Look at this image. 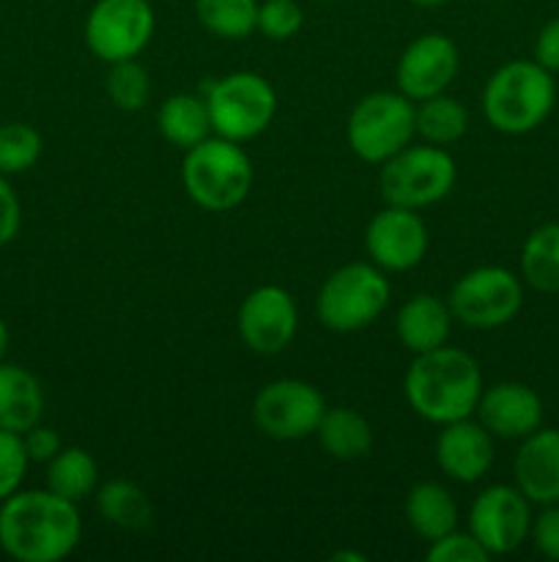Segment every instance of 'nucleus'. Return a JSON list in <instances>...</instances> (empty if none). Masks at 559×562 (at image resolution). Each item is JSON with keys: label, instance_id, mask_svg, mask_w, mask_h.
I'll list each match as a JSON object with an SVG mask.
<instances>
[{"label": "nucleus", "instance_id": "f257e3e1", "mask_svg": "<svg viewBox=\"0 0 559 562\" xmlns=\"http://www.w3.org/2000/svg\"><path fill=\"white\" fill-rule=\"evenodd\" d=\"M82 541L77 503L49 488L14 492L0 503V549L16 562H60Z\"/></svg>", "mask_w": 559, "mask_h": 562}, {"label": "nucleus", "instance_id": "f03ea898", "mask_svg": "<svg viewBox=\"0 0 559 562\" xmlns=\"http://www.w3.org/2000/svg\"><path fill=\"white\" fill-rule=\"evenodd\" d=\"M403 395L422 420L436 426L464 420L475 415L482 395V371L469 351L438 346L414 357L406 371Z\"/></svg>", "mask_w": 559, "mask_h": 562}, {"label": "nucleus", "instance_id": "7ed1b4c3", "mask_svg": "<svg viewBox=\"0 0 559 562\" xmlns=\"http://www.w3.org/2000/svg\"><path fill=\"white\" fill-rule=\"evenodd\" d=\"M557 82L535 58L510 60L482 88V115L502 135H526L551 115Z\"/></svg>", "mask_w": 559, "mask_h": 562}, {"label": "nucleus", "instance_id": "20e7f679", "mask_svg": "<svg viewBox=\"0 0 559 562\" xmlns=\"http://www.w3.org/2000/svg\"><path fill=\"white\" fill-rule=\"evenodd\" d=\"M181 184L195 206L206 212H230L250 195L252 162L239 143L212 135L186 148Z\"/></svg>", "mask_w": 559, "mask_h": 562}, {"label": "nucleus", "instance_id": "39448f33", "mask_svg": "<svg viewBox=\"0 0 559 562\" xmlns=\"http://www.w3.org/2000/svg\"><path fill=\"white\" fill-rule=\"evenodd\" d=\"M389 280L376 263L354 261L334 269L316 296V316L332 333H360L389 305Z\"/></svg>", "mask_w": 559, "mask_h": 562}, {"label": "nucleus", "instance_id": "423d86ee", "mask_svg": "<svg viewBox=\"0 0 559 562\" xmlns=\"http://www.w3.org/2000/svg\"><path fill=\"white\" fill-rule=\"evenodd\" d=\"M417 135V104L400 91L367 93L351 110L345 137L362 162L384 165Z\"/></svg>", "mask_w": 559, "mask_h": 562}, {"label": "nucleus", "instance_id": "0eeeda50", "mask_svg": "<svg viewBox=\"0 0 559 562\" xmlns=\"http://www.w3.org/2000/svg\"><path fill=\"white\" fill-rule=\"evenodd\" d=\"M458 179L455 159L444 146H406L381 165L378 187L389 206L425 209L444 201Z\"/></svg>", "mask_w": 559, "mask_h": 562}, {"label": "nucleus", "instance_id": "6e6552de", "mask_svg": "<svg viewBox=\"0 0 559 562\" xmlns=\"http://www.w3.org/2000/svg\"><path fill=\"white\" fill-rule=\"evenodd\" d=\"M214 135L244 143L266 132L277 113V93L255 71H230L206 91Z\"/></svg>", "mask_w": 559, "mask_h": 562}, {"label": "nucleus", "instance_id": "1a4fd4ad", "mask_svg": "<svg viewBox=\"0 0 559 562\" xmlns=\"http://www.w3.org/2000/svg\"><path fill=\"white\" fill-rule=\"evenodd\" d=\"M455 322L469 329H499L513 322L524 305L518 274L504 267H477L460 274L447 296Z\"/></svg>", "mask_w": 559, "mask_h": 562}, {"label": "nucleus", "instance_id": "9d476101", "mask_svg": "<svg viewBox=\"0 0 559 562\" xmlns=\"http://www.w3.org/2000/svg\"><path fill=\"white\" fill-rule=\"evenodd\" d=\"M327 412V401L301 379H274L258 390L252 401V420L258 431L277 442L316 437V428Z\"/></svg>", "mask_w": 559, "mask_h": 562}, {"label": "nucleus", "instance_id": "9b49d317", "mask_svg": "<svg viewBox=\"0 0 559 562\" xmlns=\"http://www.w3.org/2000/svg\"><path fill=\"white\" fill-rule=\"evenodd\" d=\"M157 16L148 0H96L85 16V44L99 60L137 58L148 47Z\"/></svg>", "mask_w": 559, "mask_h": 562}, {"label": "nucleus", "instance_id": "f8f14e48", "mask_svg": "<svg viewBox=\"0 0 559 562\" xmlns=\"http://www.w3.org/2000/svg\"><path fill=\"white\" fill-rule=\"evenodd\" d=\"M532 503L518 486L482 488L469 508V532L491 554H510L529 538Z\"/></svg>", "mask_w": 559, "mask_h": 562}, {"label": "nucleus", "instance_id": "ddd939ff", "mask_svg": "<svg viewBox=\"0 0 559 562\" xmlns=\"http://www.w3.org/2000/svg\"><path fill=\"white\" fill-rule=\"evenodd\" d=\"M241 340L255 355H280L288 349L299 329V311L294 296L280 285H258L244 296L236 316Z\"/></svg>", "mask_w": 559, "mask_h": 562}, {"label": "nucleus", "instance_id": "4468645a", "mask_svg": "<svg viewBox=\"0 0 559 562\" xmlns=\"http://www.w3.org/2000/svg\"><path fill=\"white\" fill-rule=\"evenodd\" d=\"M365 247L370 261L384 272H409L425 258L427 228L417 209H381L365 228Z\"/></svg>", "mask_w": 559, "mask_h": 562}, {"label": "nucleus", "instance_id": "2eb2a0df", "mask_svg": "<svg viewBox=\"0 0 559 562\" xmlns=\"http://www.w3.org/2000/svg\"><path fill=\"white\" fill-rule=\"evenodd\" d=\"M458 69L460 55L453 38L444 33H422L403 49L395 77L400 93H406L411 102H422L447 91Z\"/></svg>", "mask_w": 559, "mask_h": 562}, {"label": "nucleus", "instance_id": "dca6fc26", "mask_svg": "<svg viewBox=\"0 0 559 562\" xmlns=\"http://www.w3.org/2000/svg\"><path fill=\"white\" fill-rule=\"evenodd\" d=\"M477 420L491 431L493 439H524L543 426V401L529 384L499 382L482 387L475 409Z\"/></svg>", "mask_w": 559, "mask_h": 562}, {"label": "nucleus", "instance_id": "f3484780", "mask_svg": "<svg viewBox=\"0 0 559 562\" xmlns=\"http://www.w3.org/2000/svg\"><path fill=\"white\" fill-rule=\"evenodd\" d=\"M438 470L455 483H477L488 475L493 464V437L480 420L444 423L436 437Z\"/></svg>", "mask_w": 559, "mask_h": 562}, {"label": "nucleus", "instance_id": "a211bd4d", "mask_svg": "<svg viewBox=\"0 0 559 562\" xmlns=\"http://www.w3.org/2000/svg\"><path fill=\"white\" fill-rule=\"evenodd\" d=\"M513 477L518 492L532 505L559 503V431L537 428L521 439L513 461Z\"/></svg>", "mask_w": 559, "mask_h": 562}, {"label": "nucleus", "instance_id": "6ab92c4d", "mask_svg": "<svg viewBox=\"0 0 559 562\" xmlns=\"http://www.w3.org/2000/svg\"><path fill=\"white\" fill-rule=\"evenodd\" d=\"M449 329H453V311L447 302L436 294H414L403 302L395 316V333L403 349L414 355L447 346Z\"/></svg>", "mask_w": 559, "mask_h": 562}, {"label": "nucleus", "instance_id": "aec40b11", "mask_svg": "<svg viewBox=\"0 0 559 562\" xmlns=\"http://www.w3.org/2000/svg\"><path fill=\"white\" fill-rule=\"evenodd\" d=\"M44 415V390L31 371L0 362V428L25 434Z\"/></svg>", "mask_w": 559, "mask_h": 562}, {"label": "nucleus", "instance_id": "412c9836", "mask_svg": "<svg viewBox=\"0 0 559 562\" xmlns=\"http://www.w3.org/2000/svg\"><path fill=\"white\" fill-rule=\"evenodd\" d=\"M403 514L411 530L427 543L438 541V538L447 536V532L458 530V505H455L453 494H449L442 483H417V486L406 494Z\"/></svg>", "mask_w": 559, "mask_h": 562}, {"label": "nucleus", "instance_id": "4be33fe9", "mask_svg": "<svg viewBox=\"0 0 559 562\" xmlns=\"http://www.w3.org/2000/svg\"><path fill=\"white\" fill-rule=\"evenodd\" d=\"M318 445L334 461H360L373 450V428L365 415L349 406L323 412L316 428Z\"/></svg>", "mask_w": 559, "mask_h": 562}, {"label": "nucleus", "instance_id": "5701e85b", "mask_svg": "<svg viewBox=\"0 0 559 562\" xmlns=\"http://www.w3.org/2000/svg\"><path fill=\"white\" fill-rule=\"evenodd\" d=\"M157 126L164 140L184 151L214 135L206 97H195V93H175L164 99L157 113Z\"/></svg>", "mask_w": 559, "mask_h": 562}, {"label": "nucleus", "instance_id": "b1692460", "mask_svg": "<svg viewBox=\"0 0 559 562\" xmlns=\"http://www.w3.org/2000/svg\"><path fill=\"white\" fill-rule=\"evenodd\" d=\"M96 499V510L107 525L118 527V530H146L153 521V505L148 494L142 492L137 483L115 477V481L102 483L93 492Z\"/></svg>", "mask_w": 559, "mask_h": 562}, {"label": "nucleus", "instance_id": "393cba45", "mask_svg": "<svg viewBox=\"0 0 559 562\" xmlns=\"http://www.w3.org/2000/svg\"><path fill=\"white\" fill-rule=\"evenodd\" d=\"M521 278L540 294H559V223H546L526 236Z\"/></svg>", "mask_w": 559, "mask_h": 562}, {"label": "nucleus", "instance_id": "a878e982", "mask_svg": "<svg viewBox=\"0 0 559 562\" xmlns=\"http://www.w3.org/2000/svg\"><path fill=\"white\" fill-rule=\"evenodd\" d=\"M47 488L77 505L93 497L99 488L96 459L82 448H60V453L47 461Z\"/></svg>", "mask_w": 559, "mask_h": 562}, {"label": "nucleus", "instance_id": "bb28decb", "mask_svg": "<svg viewBox=\"0 0 559 562\" xmlns=\"http://www.w3.org/2000/svg\"><path fill=\"white\" fill-rule=\"evenodd\" d=\"M469 130V113L447 93H436L417 104V135L433 146H453Z\"/></svg>", "mask_w": 559, "mask_h": 562}, {"label": "nucleus", "instance_id": "cd10ccee", "mask_svg": "<svg viewBox=\"0 0 559 562\" xmlns=\"http://www.w3.org/2000/svg\"><path fill=\"white\" fill-rule=\"evenodd\" d=\"M258 0H195V14L212 36L247 38L258 31Z\"/></svg>", "mask_w": 559, "mask_h": 562}, {"label": "nucleus", "instance_id": "c85d7f7f", "mask_svg": "<svg viewBox=\"0 0 559 562\" xmlns=\"http://www.w3.org/2000/svg\"><path fill=\"white\" fill-rule=\"evenodd\" d=\"M104 88H107L110 102H113L118 110H124V113H137V110L146 108L148 97H151V80H148V71L142 69L135 58L110 64Z\"/></svg>", "mask_w": 559, "mask_h": 562}, {"label": "nucleus", "instance_id": "c756f323", "mask_svg": "<svg viewBox=\"0 0 559 562\" xmlns=\"http://www.w3.org/2000/svg\"><path fill=\"white\" fill-rule=\"evenodd\" d=\"M42 135L31 124L9 121L0 124V173L16 176L31 170L42 157Z\"/></svg>", "mask_w": 559, "mask_h": 562}, {"label": "nucleus", "instance_id": "7c9ffc66", "mask_svg": "<svg viewBox=\"0 0 559 562\" xmlns=\"http://www.w3.org/2000/svg\"><path fill=\"white\" fill-rule=\"evenodd\" d=\"M305 25V14L296 0H263L258 5V31L272 42H288Z\"/></svg>", "mask_w": 559, "mask_h": 562}, {"label": "nucleus", "instance_id": "2f4dec72", "mask_svg": "<svg viewBox=\"0 0 559 562\" xmlns=\"http://www.w3.org/2000/svg\"><path fill=\"white\" fill-rule=\"evenodd\" d=\"M27 464H31V459H27L22 434L3 431L0 428V503L5 497H11L14 492H20Z\"/></svg>", "mask_w": 559, "mask_h": 562}, {"label": "nucleus", "instance_id": "473e14b6", "mask_svg": "<svg viewBox=\"0 0 559 562\" xmlns=\"http://www.w3.org/2000/svg\"><path fill=\"white\" fill-rule=\"evenodd\" d=\"M427 562H488L491 554L471 532H447L427 547Z\"/></svg>", "mask_w": 559, "mask_h": 562}, {"label": "nucleus", "instance_id": "72a5a7b5", "mask_svg": "<svg viewBox=\"0 0 559 562\" xmlns=\"http://www.w3.org/2000/svg\"><path fill=\"white\" fill-rule=\"evenodd\" d=\"M529 538L543 558L559 562V503L543 505L540 514L532 516Z\"/></svg>", "mask_w": 559, "mask_h": 562}, {"label": "nucleus", "instance_id": "f704fd0d", "mask_svg": "<svg viewBox=\"0 0 559 562\" xmlns=\"http://www.w3.org/2000/svg\"><path fill=\"white\" fill-rule=\"evenodd\" d=\"M22 225V206L14 187L9 184V176L0 173V247L16 239Z\"/></svg>", "mask_w": 559, "mask_h": 562}, {"label": "nucleus", "instance_id": "c9c22d12", "mask_svg": "<svg viewBox=\"0 0 559 562\" xmlns=\"http://www.w3.org/2000/svg\"><path fill=\"white\" fill-rule=\"evenodd\" d=\"M22 439H25V450H27V459L36 461V464H47V461H53L55 456L60 453V437L53 431V428L47 426H33L27 428L25 434H22Z\"/></svg>", "mask_w": 559, "mask_h": 562}, {"label": "nucleus", "instance_id": "e433bc0d", "mask_svg": "<svg viewBox=\"0 0 559 562\" xmlns=\"http://www.w3.org/2000/svg\"><path fill=\"white\" fill-rule=\"evenodd\" d=\"M535 60L551 75L559 71V16L548 20L535 38Z\"/></svg>", "mask_w": 559, "mask_h": 562}, {"label": "nucleus", "instance_id": "4c0bfd02", "mask_svg": "<svg viewBox=\"0 0 559 562\" xmlns=\"http://www.w3.org/2000/svg\"><path fill=\"white\" fill-rule=\"evenodd\" d=\"M5 351H9V327H5L3 316H0V362L5 360Z\"/></svg>", "mask_w": 559, "mask_h": 562}, {"label": "nucleus", "instance_id": "58836bf2", "mask_svg": "<svg viewBox=\"0 0 559 562\" xmlns=\"http://www.w3.org/2000/svg\"><path fill=\"white\" fill-rule=\"evenodd\" d=\"M340 560L365 562V554H354V552H338V554H332V562H340Z\"/></svg>", "mask_w": 559, "mask_h": 562}, {"label": "nucleus", "instance_id": "ea45409f", "mask_svg": "<svg viewBox=\"0 0 559 562\" xmlns=\"http://www.w3.org/2000/svg\"><path fill=\"white\" fill-rule=\"evenodd\" d=\"M409 3L420 5V9H436V5H444L447 0H409Z\"/></svg>", "mask_w": 559, "mask_h": 562}]
</instances>
